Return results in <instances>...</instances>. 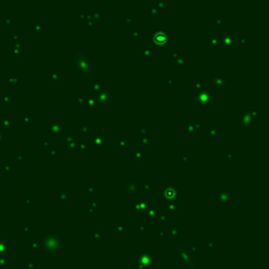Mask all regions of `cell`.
Segmentation results:
<instances>
[{"label":"cell","mask_w":269,"mask_h":269,"mask_svg":"<svg viewBox=\"0 0 269 269\" xmlns=\"http://www.w3.org/2000/svg\"><path fill=\"white\" fill-rule=\"evenodd\" d=\"M167 40H168V37H167V35L163 32H158L156 33V35L153 36V41L155 43L158 44V45H163L167 42Z\"/></svg>","instance_id":"obj_1"}]
</instances>
